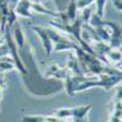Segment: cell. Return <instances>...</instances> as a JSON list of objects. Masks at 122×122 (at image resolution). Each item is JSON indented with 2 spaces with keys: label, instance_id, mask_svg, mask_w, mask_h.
<instances>
[{
  "label": "cell",
  "instance_id": "obj_1",
  "mask_svg": "<svg viewBox=\"0 0 122 122\" xmlns=\"http://www.w3.org/2000/svg\"><path fill=\"white\" fill-rule=\"evenodd\" d=\"M92 109V105H87V106H79V107H73L71 109V117L73 118L75 122H83L86 120V115L88 114V111Z\"/></svg>",
  "mask_w": 122,
  "mask_h": 122
},
{
  "label": "cell",
  "instance_id": "obj_2",
  "mask_svg": "<svg viewBox=\"0 0 122 122\" xmlns=\"http://www.w3.org/2000/svg\"><path fill=\"white\" fill-rule=\"evenodd\" d=\"M33 29L40 36V38L43 39V44H44V48L46 50V54H48V56H50V54H51V49H53L51 48V39H50V37L48 36L45 28H43V27H34Z\"/></svg>",
  "mask_w": 122,
  "mask_h": 122
},
{
  "label": "cell",
  "instance_id": "obj_3",
  "mask_svg": "<svg viewBox=\"0 0 122 122\" xmlns=\"http://www.w3.org/2000/svg\"><path fill=\"white\" fill-rule=\"evenodd\" d=\"M112 116H116V117L122 118V100L115 99V106H114Z\"/></svg>",
  "mask_w": 122,
  "mask_h": 122
},
{
  "label": "cell",
  "instance_id": "obj_4",
  "mask_svg": "<svg viewBox=\"0 0 122 122\" xmlns=\"http://www.w3.org/2000/svg\"><path fill=\"white\" fill-rule=\"evenodd\" d=\"M54 115H55L57 118H65V117H71L72 112H71V109H61V110L55 111Z\"/></svg>",
  "mask_w": 122,
  "mask_h": 122
},
{
  "label": "cell",
  "instance_id": "obj_5",
  "mask_svg": "<svg viewBox=\"0 0 122 122\" xmlns=\"http://www.w3.org/2000/svg\"><path fill=\"white\" fill-rule=\"evenodd\" d=\"M22 122H46L45 117H40V116H23Z\"/></svg>",
  "mask_w": 122,
  "mask_h": 122
},
{
  "label": "cell",
  "instance_id": "obj_6",
  "mask_svg": "<svg viewBox=\"0 0 122 122\" xmlns=\"http://www.w3.org/2000/svg\"><path fill=\"white\" fill-rule=\"evenodd\" d=\"M15 36H16V40L20 46H23V42H25V38H23V34L21 32V29H20V26L17 25V28L15 29Z\"/></svg>",
  "mask_w": 122,
  "mask_h": 122
},
{
  "label": "cell",
  "instance_id": "obj_7",
  "mask_svg": "<svg viewBox=\"0 0 122 122\" xmlns=\"http://www.w3.org/2000/svg\"><path fill=\"white\" fill-rule=\"evenodd\" d=\"M106 0H97V4H98V17L99 18H103L104 17V5H105Z\"/></svg>",
  "mask_w": 122,
  "mask_h": 122
},
{
  "label": "cell",
  "instance_id": "obj_8",
  "mask_svg": "<svg viewBox=\"0 0 122 122\" xmlns=\"http://www.w3.org/2000/svg\"><path fill=\"white\" fill-rule=\"evenodd\" d=\"M94 0H77L76 4H77V7H81V9H84V7H88Z\"/></svg>",
  "mask_w": 122,
  "mask_h": 122
},
{
  "label": "cell",
  "instance_id": "obj_9",
  "mask_svg": "<svg viewBox=\"0 0 122 122\" xmlns=\"http://www.w3.org/2000/svg\"><path fill=\"white\" fill-rule=\"evenodd\" d=\"M115 99H117V100H122V86H121V87H120V88L117 89Z\"/></svg>",
  "mask_w": 122,
  "mask_h": 122
},
{
  "label": "cell",
  "instance_id": "obj_10",
  "mask_svg": "<svg viewBox=\"0 0 122 122\" xmlns=\"http://www.w3.org/2000/svg\"><path fill=\"white\" fill-rule=\"evenodd\" d=\"M110 122H122V118H120V117H116V116H111V118H110Z\"/></svg>",
  "mask_w": 122,
  "mask_h": 122
}]
</instances>
